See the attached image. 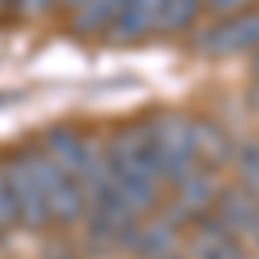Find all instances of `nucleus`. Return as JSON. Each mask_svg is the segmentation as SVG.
Instances as JSON below:
<instances>
[{
	"label": "nucleus",
	"mask_w": 259,
	"mask_h": 259,
	"mask_svg": "<svg viewBox=\"0 0 259 259\" xmlns=\"http://www.w3.org/2000/svg\"><path fill=\"white\" fill-rule=\"evenodd\" d=\"M149 152L162 187H177L183 177H190L200 166L194 149V118H183V114L149 118Z\"/></svg>",
	"instance_id": "1"
},
{
	"label": "nucleus",
	"mask_w": 259,
	"mask_h": 259,
	"mask_svg": "<svg viewBox=\"0 0 259 259\" xmlns=\"http://www.w3.org/2000/svg\"><path fill=\"white\" fill-rule=\"evenodd\" d=\"M24 159H28V169L38 183L41 200L49 207V221L52 225H76L83 221V194H80V183L69 180L56 162L41 152V145H24L21 149Z\"/></svg>",
	"instance_id": "2"
},
{
	"label": "nucleus",
	"mask_w": 259,
	"mask_h": 259,
	"mask_svg": "<svg viewBox=\"0 0 259 259\" xmlns=\"http://www.w3.org/2000/svg\"><path fill=\"white\" fill-rule=\"evenodd\" d=\"M194 49L200 56H239V52H256L259 49V11H242V14H228L197 31Z\"/></svg>",
	"instance_id": "3"
},
{
	"label": "nucleus",
	"mask_w": 259,
	"mask_h": 259,
	"mask_svg": "<svg viewBox=\"0 0 259 259\" xmlns=\"http://www.w3.org/2000/svg\"><path fill=\"white\" fill-rule=\"evenodd\" d=\"M4 177H7V194H11V204H14V214H18L21 228L38 232L45 225H52L49 221V207L41 200V190L35 183V177H31L28 159H24L21 149L11 152V156H4Z\"/></svg>",
	"instance_id": "4"
},
{
	"label": "nucleus",
	"mask_w": 259,
	"mask_h": 259,
	"mask_svg": "<svg viewBox=\"0 0 259 259\" xmlns=\"http://www.w3.org/2000/svg\"><path fill=\"white\" fill-rule=\"evenodd\" d=\"M173 194L162 207V218H169L173 225H194L204 214H211V204L218 197V183H214V169L197 166L190 177H183L177 187H169Z\"/></svg>",
	"instance_id": "5"
},
{
	"label": "nucleus",
	"mask_w": 259,
	"mask_h": 259,
	"mask_svg": "<svg viewBox=\"0 0 259 259\" xmlns=\"http://www.w3.org/2000/svg\"><path fill=\"white\" fill-rule=\"evenodd\" d=\"M41 152L49 156V159L59 166L62 173L69 180H80L83 166L90 159V152H94V142L87 139L83 132L76 128H69V124H59V128H49L45 135H41Z\"/></svg>",
	"instance_id": "6"
},
{
	"label": "nucleus",
	"mask_w": 259,
	"mask_h": 259,
	"mask_svg": "<svg viewBox=\"0 0 259 259\" xmlns=\"http://www.w3.org/2000/svg\"><path fill=\"white\" fill-rule=\"evenodd\" d=\"M211 218L225 225L235 239H249L259 228V200L242 187H221L211 204Z\"/></svg>",
	"instance_id": "7"
},
{
	"label": "nucleus",
	"mask_w": 259,
	"mask_h": 259,
	"mask_svg": "<svg viewBox=\"0 0 259 259\" xmlns=\"http://www.w3.org/2000/svg\"><path fill=\"white\" fill-rule=\"evenodd\" d=\"M166 11V0H124L121 14L114 18V24L107 28V41H135V38H145L159 28V18Z\"/></svg>",
	"instance_id": "8"
},
{
	"label": "nucleus",
	"mask_w": 259,
	"mask_h": 259,
	"mask_svg": "<svg viewBox=\"0 0 259 259\" xmlns=\"http://www.w3.org/2000/svg\"><path fill=\"white\" fill-rule=\"evenodd\" d=\"M173 245H177V225L169 218H139L132 225L128 239L121 249L135 252L139 259H162V256H173Z\"/></svg>",
	"instance_id": "9"
},
{
	"label": "nucleus",
	"mask_w": 259,
	"mask_h": 259,
	"mask_svg": "<svg viewBox=\"0 0 259 259\" xmlns=\"http://www.w3.org/2000/svg\"><path fill=\"white\" fill-rule=\"evenodd\" d=\"M190 259H245V252H242V239H235L211 214H204L200 221H194Z\"/></svg>",
	"instance_id": "10"
},
{
	"label": "nucleus",
	"mask_w": 259,
	"mask_h": 259,
	"mask_svg": "<svg viewBox=\"0 0 259 259\" xmlns=\"http://www.w3.org/2000/svg\"><path fill=\"white\" fill-rule=\"evenodd\" d=\"M235 145L239 142L232 139L218 121H207V118L194 121V149H197V162L204 169H218L225 162H232Z\"/></svg>",
	"instance_id": "11"
},
{
	"label": "nucleus",
	"mask_w": 259,
	"mask_h": 259,
	"mask_svg": "<svg viewBox=\"0 0 259 259\" xmlns=\"http://www.w3.org/2000/svg\"><path fill=\"white\" fill-rule=\"evenodd\" d=\"M124 0H83L69 11V28L83 35V38H94V35H107V28L114 24V18L121 14Z\"/></svg>",
	"instance_id": "12"
},
{
	"label": "nucleus",
	"mask_w": 259,
	"mask_h": 259,
	"mask_svg": "<svg viewBox=\"0 0 259 259\" xmlns=\"http://www.w3.org/2000/svg\"><path fill=\"white\" fill-rule=\"evenodd\" d=\"M204 11V0H166V11L159 18V28L162 35H180L183 28H190L194 18Z\"/></svg>",
	"instance_id": "13"
},
{
	"label": "nucleus",
	"mask_w": 259,
	"mask_h": 259,
	"mask_svg": "<svg viewBox=\"0 0 259 259\" xmlns=\"http://www.w3.org/2000/svg\"><path fill=\"white\" fill-rule=\"evenodd\" d=\"M18 228V214H14V204H11V194H7V177H4V156H0V239L7 232Z\"/></svg>",
	"instance_id": "14"
},
{
	"label": "nucleus",
	"mask_w": 259,
	"mask_h": 259,
	"mask_svg": "<svg viewBox=\"0 0 259 259\" xmlns=\"http://www.w3.org/2000/svg\"><path fill=\"white\" fill-rule=\"evenodd\" d=\"M256 0H204V11H211L214 18H228V14H242L249 11Z\"/></svg>",
	"instance_id": "15"
},
{
	"label": "nucleus",
	"mask_w": 259,
	"mask_h": 259,
	"mask_svg": "<svg viewBox=\"0 0 259 259\" xmlns=\"http://www.w3.org/2000/svg\"><path fill=\"white\" fill-rule=\"evenodd\" d=\"M52 4H59V0H14L11 7L18 11L21 18H41V14H45Z\"/></svg>",
	"instance_id": "16"
},
{
	"label": "nucleus",
	"mask_w": 259,
	"mask_h": 259,
	"mask_svg": "<svg viewBox=\"0 0 259 259\" xmlns=\"http://www.w3.org/2000/svg\"><path fill=\"white\" fill-rule=\"evenodd\" d=\"M245 104H249L252 114H259V83H252V87L245 90Z\"/></svg>",
	"instance_id": "17"
},
{
	"label": "nucleus",
	"mask_w": 259,
	"mask_h": 259,
	"mask_svg": "<svg viewBox=\"0 0 259 259\" xmlns=\"http://www.w3.org/2000/svg\"><path fill=\"white\" fill-rule=\"evenodd\" d=\"M252 76H256V83H259V49L252 52Z\"/></svg>",
	"instance_id": "18"
},
{
	"label": "nucleus",
	"mask_w": 259,
	"mask_h": 259,
	"mask_svg": "<svg viewBox=\"0 0 259 259\" xmlns=\"http://www.w3.org/2000/svg\"><path fill=\"white\" fill-rule=\"evenodd\" d=\"M62 7H66V11H73V7H76V4H83V0H59Z\"/></svg>",
	"instance_id": "19"
},
{
	"label": "nucleus",
	"mask_w": 259,
	"mask_h": 259,
	"mask_svg": "<svg viewBox=\"0 0 259 259\" xmlns=\"http://www.w3.org/2000/svg\"><path fill=\"white\" fill-rule=\"evenodd\" d=\"M11 4H14V0H0V11H4V7H11Z\"/></svg>",
	"instance_id": "20"
},
{
	"label": "nucleus",
	"mask_w": 259,
	"mask_h": 259,
	"mask_svg": "<svg viewBox=\"0 0 259 259\" xmlns=\"http://www.w3.org/2000/svg\"><path fill=\"white\" fill-rule=\"evenodd\" d=\"M162 259H180V256H162Z\"/></svg>",
	"instance_id": "21"
}]
</instances>
